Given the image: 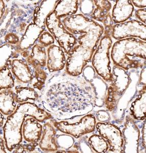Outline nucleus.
I'll use <instances>...</instances> for the list:
<instances>
[{
	"label": "nucleus",
	"mask_w": 146,
	"mask_h": 153,
	"mask_svg": "<svg viewBox=\"0 0 146 153\" xmlns=\"http://www.w3.org/2000/svg\"><path fill=\"white\" fill-rule=\"evenodd\" d=\"M33 117L40 123L52 118V115L34 103H19L16 111L9 115L3 127L5 147L11 152L18 148H36L38 144L23 143L22 128L26 118Z\"/></svg>",
	"instance_id": "f03ea898"
},
{
	"label": "nucleus",
	"mask_w": 146,
	"mask_h": 153,
	"mask_svg": "<svg viewBox=\"0 0 146 153\" xmlns=\"http://www.w3.org/2000/svg\"><path fill=\"white\" fill-rule=\"evenodd\" d=\"M130 114L134 120H144L146 117V86L139 91L137 97L130 108Z\"/></svg>",
	"instance_id": "aec40b11"
},
{
	"label": "nucleus",
	"mask_w": 146,
	"mask_h": 153,
	"mask_svg": "<svg viewBox=\"0 0 146 153\" xmlns=\"http://www.w3.org/2000/svg\"><path fill=\"white\" fill-rule=\"evenodd\" d=\"M110 56L115 65L124 70L142 68L137 58L146 60V42L133 37L118 40L113 44Z\"/></svg>",
	"instance_id": "20e7f679"
},
{
	"label": "nucleus",
	"mask_w": 146,
	"mask_h": 153,
	"mask_svg": "<svg viewBox=\"0 0 146 153\" xmlns=\"http://www.w3.org/2000/svg\"><path fill=\"white\" fill-rule=\"evenodd\" d=\"M133 5L136 7L142 9L146 7V0H141V1H131Z\"/></svg>",
	"instance_id": "c9c22d12"
},
{
	"label": "nucleus",
	"mask_w": 146,
	"mask_h": 153,
	"mask_svg": "<svg viewBox=\"0 0 146 153\" xmlns=\"http://www.w3.org/2000/svg\"><path fill=\"white\" fill-rule=\"evenodd\" d=\"M47 57L45 47L41 44H36L32 48L31 52L26 60L34 68H43L47 65Z\"/></svg>",
	"instance_id": "412c9836"
},
{
	"label": "nucleus",
	"mask_w": 146,
	"mask_h": 153,
	"mask_svg": "<svg viewBox=\"0 0 146 153\" xmlns=\"http://www.w3.org/2000/svg\"><path fill=\"white\" fill-rule=\"evenodd\" d=\"M112 74L114 79L107 89L104 103L108 111H112L117 107L122 94L131 82L130 76L122 68L115 65L113 68Z\"/></svg>",
	"instance_id": "0eeeda50"
},
{
	"label": "nucleus",
	"mask_w": 146,
	"mask_h": 153,
	"mask_svg": "<svg viewBox=\"0 0 146 153\" xmlns=\"http://www.w3.org/2000/svg\"><path fill=\"white\" fill-rule=\"evenodd\" d=\"M88 143L92 149L97 153H106L110 149L108 143L100 134H92L89 137Z\"/></svg>",
	"instance_id": "bb28decb"
},
{
	"label": "nucleus",
	"mask_w": 146,
	"mask_h": 153,
	"mask_svg": "<svg viewBox=\"0 0 146 153\" xmlns=\"http://www.w3.org/2000/svg\"><path fill=\"white\" fill-rule=\"evenodd\" d=\"M5 141L4 138L2 137V136L1 137V153H7V152L5 151Z\"/></svg>",
	"instance_id": "58836bf2"
},
{
	"label": "nucleus",
	"mask_w": 146,
	"mask_h": 153,
	"mask_svg": "<svg viewBox=\"0 0 146 153\" xmlns=\"http://www.w3.org/2000/svg\"><path fill=\"white\" fill-rule=\"evenodd\" d=\"M141 71V75L139 78V84L141 85L146 86V60L144 62V64L142 67Z\"/></svg>",
	"instance_id": "f704fd0d"
},
{
	"label": "nucleus",
	"mask_w": 146,
	"mask_h": 153,
	"mask_svg": "<svg viewBox=\"0 0 146 153\" xmlns=\"http://www.w3.org/2000/svg\"><path fill=\"white\" fill-rule=\"evenodd\" d=\"M43 127L35 118L27 117L22 128L23 139L29 144H38L42 137Z\"/></svg>",
	"instance_id": "ddd939ff"
},
{
	"label": "nucleus",
	"mask_w": 146,
	"mask_h": 153,
	"mask_svg": "<svg viewBox=\"0 0 146 153\" xmlns=\"http://www.w3.org/2000/svg\"><path fill=\"white\" fill-rule=\"evenodd\" d=\"M53 125L47 122L44 124L43 133L39 141V146L41 150L45 152H52L58 149L55 136L56 131Z\"/></svg>",
	"instance_id": "a211bd4d"
},
{
	"label": "nucleus",
	"mask_w": 146,
	"mask_h": 153,
	"mask_svg": "<svg viewBox=\"0 0 146 153\" xmlns=\"http://www.w3.org/2000/svg\"><path fill=\"white\" fill-rule=\"evenodd\" d=\"M96 129L99 134L108 143L110 151L113 153L123 152V136L118 127L108 122H99L96 124Z\"/></svg>",
	"instance_id": "9b49d317"
},
{
	"label": "nucleus",
	"mask_w": 146,
	"mask_h": 153,
	"mask_svg": "<svg viewBox=\"0 0 146 153\" xmlns=\"http://www.w3.org/2000/svg\"><path fill=\"white\" fill-rule=\"evenodd\" d=\"M47 29L59 44V47L67 54L70 53L76 45L77 39L64 27L60 19L54 12L51 13L45 21Z\"/></svg>",
	"instance_id": "6e6552de"
},
{
	"label": "nucleus",
	"mask_w": 146,
	"mask_h": 153,
	"mask_svg": "<svg viewBox=\"0 0 146 153\" xmlns=\"http://www.w3.org/2000/svg\"><path fill=\"white\" fill-rule=\"evenodd\" d=\"M94 2L96 7L91 17L94 20L99 21L104 24L109 18L111 17L110 14L111 3L110 1L105 0L94 1Z\"/></svg>",
	"instance_id": "b1692460"
},
{
	"label": "nucleus",
	"mask_w": 146,
	"mask_h": 153,
	"mask_svg": "<svg viewBox=\"0 0 146 153\" xmlns=\"http://www.w3.org/2000/svg\"><path fill=\"white\" fill-rule=\"evenodd\" d=\"M15 99L16 103H25L28 100L36 101L39 98L36 91L31 87L18 86L15 87Z\"/></svg>",
	"instance_id": "393cba45"
},
{
	"label": "nucleus",
	"mask_w": 146,
	"mask_h": 153,
	"mask_svg": "<svg viewBox=\"0 0 146 153\" xmlns=\"http://www.w3.org/2000/svg\"><path fill=\"white\" fill-rule=\"evenodd\" d=\"M1 112L5 115L9 116L16 111V102L15 99V93L11 89L1 90L0 92Z\"/></svg>",
	"instance_id": "4be33fe9"
},
{
	"label": "nucleus",
	"mask_w": 146,
	"mask_h": 153,
	"mask_svg": "<svg viewBox=\"0 0 146 153\" xmlns=\"http://www.w3.org/2000/svg\"><path fill=\"white\" fill-rule=\"evenodd\" d=\"M134 11V6L131 1H117L113 6L111 16L113 23L121 24L126 22L131 17Z\"/></svg>",
	"instance_id": "f3484780"
},
{
	"label": "nucleus",
	"mask_w": 146,
	"mask_h": 153,
	"mask_svg": "<svg viewBox=\"0 0 146 153\" xmlns=\"http://www.w3.org/2000/svg\"><path fill=\"white\" fill-rule=\"evenodd\" d=\"M11 72L18 81L22 83H32L35 79L34 73L32 71V66L25 60L14 59L10 65Z\"/></svg>",
	"instance_id": "2eb2a0df"
},
{
	"label": "nucleus",
	"mask_w": 146,
	"mask_h": 153,
	"mask_svg": "<svg viewBox=\"0 0 146 153\" xmlns=\"http://www.w3.org/2000/svg\"><path fill=\"white\" fill-rule=\"evenodd\" d=\"M59 1H44L34 9L33 22L39 26H46L45 21L50 14L54 12Z\"/></svg>",
	"instance_id": "6ab92c4d"
},
{
	"label": "nucleus",
	"mask_w": 146,
	"mask_h": 153,
	"mask_svg": "<svg viewBox=\"0 0 146 153\" xmlns=\"http://www.w3.org/2000/svg\"><path fill=\"white\" fill-rule=\"evenodd\" d=\"M64 51L59 46L53 45L47 49V67L50 73L61 71L66 66Z\"/></svg>",
	"instance_id": "4468645a"
},
{
	"label": "nucleus",
	"mask_w": 146,
	"mask_h": 153,
	"mask_svg": "<svg viewBox=\"0 0 146 153\" xmlns=\"http://www.w3.org/2000/svg\"><path fill=\"white\" fill-rule=\"evenodd\" d=\"M134 118L127 115L123 130V153H138L140 131L136 125Z\"/></svg>",
	"instance_id": "f8f14e48"
},
{
	"label": "nucleus",
	"mask_w": 146,
	"mask_h": 153,
	"mask_svg": "<svg viewBox=\"0 0 146 153\" xmlns=\"http://www.w3.org/2000/svg\"><path fill=\"white\" fill-rule=\"evenodd\" d=\"M62 23L73 35H80L77 38L79 45L94 52L96 51L104 32V28L101 25L82 14L66 17Z\"/></svg>",
	"instance_id": "7ed1b4c3"
},
{
	"label": "nucleus",
	"mask_w": 146,
	"mask_h": 153,
	"mask_svg": "<svg viewBox=\"0 0 146 153\" xmlns=\"http://www.w3.org/2000/svg\"><path fill=\"white\" fill-rule=\"evenodd\" d=\"M18 52H19L18 49V45L16 49H15L14 46L9 44H4L1 45V68L7 65L11 61L10 60L11 58L14 57L15 54H17Z\"/></svg>",
	"instance_id": "cd10ccee"
},
{
	"label": "nucleus",
	"mask_w": 146,
	"mask_h": 153,
	"mask_svg": "<svg viewBox=\"0 0 146 153\" xmlns=\"http://www.w3.org/2000/svg\"><path fill=\"white\" fill-rule=\"evenodd\" d=\"M79 1H59L56 6L54 12L59 19L75 15L79 7Z\"/></svg>",
	"instance_id": "5701e85b"
},
{
	"label": "nucleus",
	"mask_w": 146,
	"mask_h": 153,
	"mask_svg": "<svg viewBox=\"0 0 146 153\" xmlns=\"http://www.w3.org/2000/svg\"><path fill=\"white\" fill-rule=\"evenodd\" d=\"M142 133H143L142 144H143V146L146 149V117L145 118V122L144 124Z\"/></svg>",
	"instance_id": "e433bc0d"
},
{
	"label": "nucleus",
	"mask_w": 146,
	"mask_h": 153,
	"mask_svg": "<svg viewBox=\"0 0 146 153\" xmlns=\"http://www.w3.org/2000/svg\"><path fill=\"white\" fill-rule=\"evenodd\" d=\"M11 62L0 68V90L11 89L14 87L15 82L9 66Z\"/></svg>",
	"instance_id": "a878e982"
},
{
	"label": "nucleus",
	"mask_w": 146,
	"mask_h": 153,
	"mask_svg": "<svg viewBox=\"0 0 146 153\" xmlns=\"http://www.w3.org/2000/svg\"><path fill=\"white\" fill-rule=\"evenodd\" d=\"M135 14L140 22L146 25V9H139L136 11Z\"/></svg>",
	"instance_id": "72a5a7b5"
},
{
	"label": "nucleus",
	"mask_w": 146,
	"mask_h": 153,
	"mask_svg": "<svg viewBox=\"0 0 146 153\" xmlns=\"http://www.w3.org/2000/svg\"><path fill=\"white\" fill-rule=\"evenodd\" d=\"M0 121H1V127L2 128L3 127V125L4 116L1 112V119H0Z\"/></svg>",
	"instance_id": "ea45409f"
},
{
	"label": "nucleus",
	"mask_w": 146,
	"mask_h": 153,
	"mask_svg": "<svg viewBox=\"0 0 146 153\" xmlns=\"http://www.w3.org/2000/svg\"><path fill=\"white\" fill-rule=\"evenodd\" d=\"M111 36L117 40L126 38H139L146 42V25L137 20H131L114 25Z\"/></svg>",
	"instance_id": "9d476101"
},
{
	"label": "nucleus",
	"mask_w": 146,
	"mask_h": 153,
	"mask_svg": "<svg viewBox=\"0 0 146 153\" xmlns=\"http://www.w3.org/2000/svg\"><path fill=\"white\" fill-rule=\"evenodd\" d=\"M80 10L84 16H90L94 12V1H80Z\"/></svg>",
	"instance_id": "c756f323"
},
{
	"label": "nucleus",
	"mask_w": 146,
	"mask_h": 153,
	"mask_svg": "<svg viewBox=\"0 0 146 153\" xmlns=\"http://www.w3.org/2000/svg\"><path fill=\"white\" fill-rule=\"evenodd\" d=\"M34 73L35 81L32 86L34 88L37 89L39 91H42L45 87L48 76L47 74L42 68H34Z\"/></svg>",
	"instance_id": "c85d7f7f"
},
{
	"label": "nucleus",
	"mask_w": 146,
	"mask_h": 153,
	"mask_svg": "<svg viewBox=\"0 0 146 153\" xmlns=\"http://www.w3.org/2000/svg\"><path fill=\"white\" fill-rule=\"evenodd\" d=\"M45 28V26H39L33 22L30 23L21 37L19 44L17 45L19 52H22L33 47Z\"/></svg>",
	"instance_id": "dca6fc26"
},
{
	"label": "nucleus",
	"mask_w": 146,
	"mask_h": 153,
	"mask_svg": "<svg viewBox=\"0 0 146 153\" xmlns=\"http://www.w3.org/2000/svg\"><path fill=\"white\" fill-rule=\"evenodd\" d=\"M94 53L79 45H75L68 54L66 59L67 74L72 76H79L87 63L92 59Z\"/></svg>",
	"instance_id": "1a4fd4ad"
},
{
	"label": "nucleus",
	"mask_w": 146,
	"mask_h": 153,
	"mask_svg": "<svg viewBox=\"0 0 146 153\" xmlns=\"http://www.w3.org/2000/svg\"><path fill=\"white\" fill-rule=\"evenodd\" d=\"M110 35V33L104 32V35L101 38L92 57V65L96 73L108 82L114 79L110 61V49L112 44Z\"/></svg>",
	"instance_id": "39448f33"
},
{
	"label": "nucleus",
	"mask_w": 146,
	"mask_h": 153,
	"mask_svg": "<svg viewBox=\"0 0 146 153\" xmlns=\"http://www.w3.org/2000/svg\"><path fill=\"white\" fill-rule=\"evenodd\" d=\"M21 39L16 33L14 32H8L4 37V41L7 44L14 45H18L20 42Z\"/></svg>",
	"instance_id": "2f4dec72"
},
{
	"label": "nucleus",
	"mask_w": 146,
	"mask_h": 153,
	"mask_svg": "<svg viewBox=\"0 0 146 153\" xmlns=\"http://www.w3.org/2000/svg\"><path fill=\"white\" fill-rule=\"evenodd\" d=\"M0 2H1V5H0V11H1L0 15H1V16H0V18H1V19L3 16L4 15V13L5 12V3H4V1H3L1 0Z\"/></svg>",
	"instance_id": "4c0bfd02"
},
{
	"label": "nucleus",
	"mask_w": 146,
	"mask_h": 153,
	"mask_svg": "<svg viewBox=\"0 0 146 153\" xmlns=\"http://www.w3.org/2000/svg\"><path fill=\"white\" fill-rule=\"evenodd\" d=\"M39 42L45 47H50L55 42V38L50 32L45 31L38 39Z\"/></svg>",
	"instance_id": "7c9ffc66"
},
{
	"label": "nucleus",
	"mask_w": 146,
	"mask_h": 153,
	"mask_svg": "<svg viewBox=\"0 0 146 153\" xmlns=\"http://www.w3.org/2000/svg\"><path fill=\"white\" fill-rule=\"evenodd\" d=\"M74 76L73 82L69 81L68 77L63 80L66 88L60 80L49 84L45 88L42 97L44 107L50 112L57 114L61 120H69L74 117L82 116L90 112L96 103L95 89L91 82L85 79L83 83L73 91L83 79L78 80Z\"/></svg>",
	"instance_id": "f257e3e1"
},
{
	"label": "nucleus",
	"mask_w": 146,
	"mask_h": 153,
	"mask_svg": "<svg viewBox=\"0 0 146 153\" xmlns=\"http://www.w3.org/2000/svg\"><path fill=\"white\" fill-rule=\"evenodd\" d=\"M74 117L69 120L54 121L53 126L56 129L64 134L78 139L82 136L95 131L96 128V117L92 114Z\"/></svg>",
	"instance_id": "423d86ee"
},
{
	"label": "nucleus",
	"mask_w": 146,
	"mask_h": 153,
	"mask_svg": "<svg viewBox=\"0 0 146 153\" xmlns=\"http://www.w3.org/2000/svg\"><path fill=\"white\" fill-rule=\"evenodd\" d=\"M97 120L100 123H107L110 120V116L108 112L104 110H100L96 113Z\"/></svg>",
	"instance_id": "473e14b6"
}]
</instances>
